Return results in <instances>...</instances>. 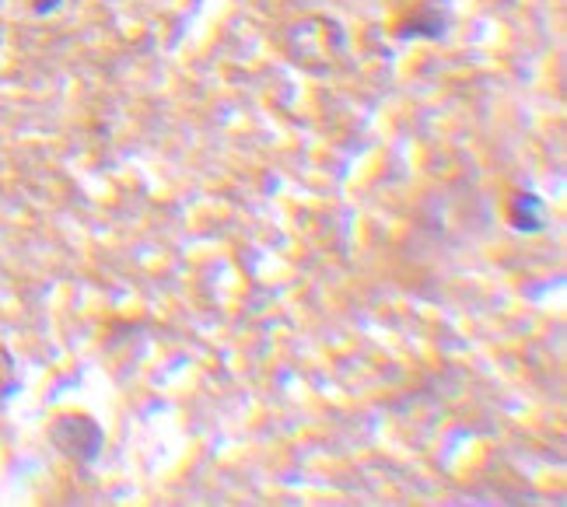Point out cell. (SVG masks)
I'll list each match as a JSON object with an SVG mask.
<instances>
[{"mask_svg": "<svg viewBox=\"0 0 567 507\" xmlns=\"http://www.w3.org/2000/svg\"><path fill=\"white\" fill-rule=\"evenodd\" d=\"M50 441L60 455H68L78 466H92L105 448V431L89 413H63L50 427Z\"/></svg>", "mask_w": 567, "mask_h": 507, "instance_id": "obj_2", "label": "cell"}, {"mask_svg": "<svg viewBox=\"0 0 567 507\" xmlns=\"http://www.w3.org/2000/svg\"><path fill=\"white\" fill-rule=\"evenodd\" d=\"M505 217H508V225L522 235H539V231H547L550 228V207L547 200H543L539 193L533 189H518L512 193V200L505 207Z\"/></svg>", "mask_w": 567, "mask_h": 507, "instance_id": "obj_3", "label": "cell"}, {"mask_svg": "<svg viewBox=\"0 0 567 507\" xmlns=\"http://www.w3.org/2000/svg\"><path fill=\"white\" fill-rule=\"evenodd\" d=\"M449 32V14L445 8L439 4H421L413 8L400 25H396V35L403 42H417V39H442Z\"/></svg>", "mask_w": 567, "mask_h": 507, "instance_id": "obj_4", "label": "cell"}, {"mask_svg": "<svg viewBox=\"0 0 567 507\" xmlns=\"http://www.w3.org/2000/svg\"><path fill=\"white\" fill-rule=\"evenodd\" d=\"M21 379H18V364L11 358V350L0 346V403H8L11 395L18 392Z\"/></svg>", "mask_w": 567, "mask_h": 507, "instance_id": "obj_5", "label": "cell"}, {"mask_svg": "<svg viewBox=\"0 0 567 507\" xmlns=\"http://www.w3.org/2000/svg\"><path fill=\"white\" fill-rule=\"evenodd\" d=\"M347 53V32L333 18H305L295 29L291 60L305 71H330L333 63Z\"/></svg>", "mask_w": 567, "mask_h": 507, "instance_id": "obj_1", "label": "cell"}, {"mask_svg": "<svg viewBox=\"0 0 567 507\" xmlns=\"http://www.w3.org/2000/svg\"><path fill=\"white\" fill-rule=\"evenodd\" d=\"M25 4H29L32 18H50L63 8V0H25Z\"/></svg>", "mask_w": 567, "mask_h": 507, "instance_id": "obj_6", "label": "cell"}]
</instances>
